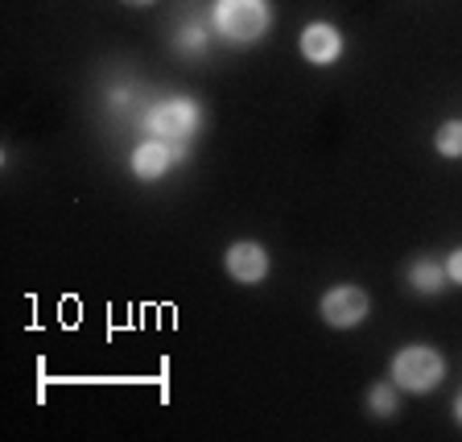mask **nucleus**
<instances>
[{
  "instance_id": "f257e3e1",
  "label": "nucleus",
  "mask_w": 462,
  "mask_h": 442,
  "mask_svg": "<svg viewBox=\"0 0 462 442\" xmlns=\"http://www.w3.org/2000/svg\"><path fill=\"white\" fill-rule=\"evenodd\" d=\"M442 376H446L442 352H433V347H425V343L404 347L393 360V381L404 393H430V389L442 385Z\"/></svg>"
},
{
  "instance_id": "f03ea898",
  "label": "nucleus",
  "mask_w": 462,
  "mask_h": 442,
  "mask_svg": "<svg viewBox=\"0 0 462 442\" xmlns=\"http://www.w3.org/2000/svg\"><path fill=\"white\" fill-rule=\"evenodd\" d=\"M215 25L231 42H256L269 33L273 9L269 0H219L215 5Z\"/></svg>"
},
{
  "instance_id": "7ed1b4c3",
  "label": "nucleus",
  "mask_w": 462,
  "mask_h": 442,
  "mask_svg": "<svg viewBox=\"0 0 462 442\" xmlns=\"http://www.w3.org/2000/svg\"><path fill=\"white\" fill-rule=\"evenodd\" d=\"M202 125V112L194 99H162L157 108H149L144 116V133L162 136V141H190Z\"/></svg>"
},
{
  "instance_id": "20e7f679",
  "label": "nucleus",
  "mask_w": 462,
  "mask_h": 442,
  "mask_svg": "<svg viewBox=\"0 0 462 442\" xmlns=\"http://www.w3.org/2000/svg\"><path fill=\"white\" fill-rule=\"evenodd\" d=\"M367 315H372V298H367V289L335 286V289H327V294H322V318H327L330 327H338V331L359 327Z\"/></svg>"
},
{
  "instance_id": "39448f33",
  "label": "nucleus",
  "mask_w": 462,
  "mask_h": 442,
  "mask_svg": "<svg viewBox=\"0 0 462 442\" xmlns=\"http://www.w3.org/2000/svg\"><path fill=\"white\" fill-rule=\"evenodd\" d=\"M186 157L182 141H162V136H149L133 149V174L141 183H157L162 174H170V165H178Z\"/></svg>"
},
{
  "instance_id": "423d86ee",
  "label": "nucleus",
  "mask_w": 462,
  "mask_h": 442,
  "mask_svg": "<svg viewBox=\"0 0 462 442\" xmlns=\"http://www.w3.org/2000/svg\"><path fill=\"white\" fill-rule=\"evenodd\" d=\"M223 269L240 286H256V281L269 277V252L260 249L256 240H236L227 249V257H223Z\"/></svg>"
},
{
  "instance_id": "0eeeda50",
  "label": "nucleus",
  "mask_w": 462,
  "mask_h": 442,
  "mask_svg": "<svg viewBox=\"0 0 462 442\" xmlns=\"http://www.w3.org/2000/svg\"><path fill=\"white\" fill-rule=\"evenodd\" d=\"M343 54V33L327 21H314V25L301 29V58L314 62V67H330Z\"/></svg>"
},
{
  "instance_id": "6e6552de",
  "label": "nucleus",
  "mask_w": 462,
  "mask_h": 442,
  "mask_svg": "<svg viewBox=\"0 0 462 442\" xmlns=\"http://www.w3.org/2000/svg\"><path fill=\"white\" fill-rule=\"evenodd\" d=\"M446 265H438V260H413L409 265V286L417 289V294H438V289L446 286Z\"/></svg>"
},
{
  "instance_id": "1a4fd4ad",
  "label": "nucleus",
  "mask_w": 462,
  "mask_h": 442,
  "mask_svg": "<svg viewBox=\"0 0 462 442\" xmlns=\"http://www.w3.org/2000/svg\"><path fill=\"white\" fill-rule=\"evenodd\" d=\"M367 409H372L375 418H393L396 409H401V393H396L393 385H375L372 397H367Z\"/></svg>"
},
{
  "instance_id": "9d476101",
  "label": "nucleus",
  "mask_w": 462,
  "mask_h": 442,
  "mask_svg": "<svg viewBox=\"0 0 462 442\" xmlns=\"http://www.w3.org/2000/svg\"><path fill=\"white\" fill-rule=\"evenodd\" d=\"M438 154L462 157V120H446V125L438 128Z\"/></svg>"
},
{
  "instance_id": "9b49d317",
  "label": "nucleus",
  "mask_w": 462,
  "mask_h": 442,
  "mask_svg": "<svg viewBox=\"0 0 462 442\" xmlns=\"http://www.w3.org/2000/svg\"><path fill=\"white\" fill-rule=\"evenodd\" d=\"M173 46L182 50V54H199V50H207V38H202V29H182L173 38Z\"/></svg>"
},
{
  "instance_id": "f8f14e48",
  "label": "nucleus",
  "mask_w": 462,
  "mask_h": 442,
  "mask_svg": "<svg viewBox=\"0 0 462 442\" xmlns=\"http://www.w3.org/2000/svg\"><path fill=\"white\" fill-rule=\"evenodd\" d=\"M446 277H450V281H458V286H462V249L454 252L450 260H446Z\"/></svg>"
},
{
  "instance_id": "ddd939ff",
  "label": "nucleus",
  "mask_w": 462,
  "mask_h": 442,
  "mask_svg": "<svg viewBox=\"0 0 462 442\" xmlns=\"http://www.w3.org/2000/svg\"><path fill=\"white\" fill-rule=\"evenodd\" d=\"M454 418H458V426H462V393H458V401H454Z\"/></svg>"
},
{
  "instance_id": "4468645a",
  "label": "nucleus",
  "mask_w": 462,
  "mask_h": 442,
  "mask_svg": "<svg viewBox=\"0 0 462 442\" xmlns=\"http://www.w3.org/2000/svg\"><path fill=\"white\" fill-rule=\"evenodd\" d=\"M125 5H133V9H144V5H153V0H125Z\"/></svg>"
}]
</instances>
